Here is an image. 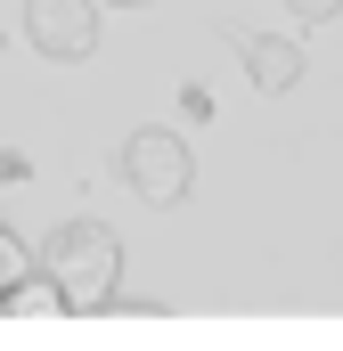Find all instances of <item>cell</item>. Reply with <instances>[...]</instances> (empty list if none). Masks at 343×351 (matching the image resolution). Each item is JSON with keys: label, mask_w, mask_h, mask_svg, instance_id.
Wrapping results in <instances>:
<instances>
[{"label": "cell", "mask_w": 343, "mask_h": 351, "mask_svg": "<svg viewBox=\"0 0 343 351\" xmlns=\"http://www.w3.org/2000/svg\"><path fill=\"white\" fill-rule=\"evenodd\" d=\"M41 269L58 278L66 311H106L115 302V278H123V237L106 221H66V229H49Z\"/></svg>", "instance_id": "1"}, {"label": "cell", "mask_w": 343, "mask_h": 351, "mask_svg": "<svg viewBox=\"0 0 343 351\" xmlns=\"http://www.w3.org/2000/svg\"><path fill=\"white\" fill-rule=\"evenodd\" d=\"M123 180H131V196H139V204H180V196L196 188L188 139H180L172 123H139V131L123 139Z\"/></svg>", "instance_id": "2"}, {"label": "cell", "mask_w": 343, "mask_h": 351, "mask_svg": "<svg viewBox=\"0 0 343 351\" xmlns=\"http://www.w3.org/2000/svg\"><path fill=\"white\" fill-rule=\"evenodd\" d=\"M25 41L58 66H82L98 49V0H25Z\"/></svg>", "instance_id": "3"}, {"label": "cell", "mask_w": 343, "mask_h": 351, "mask_svg": "<svg viewBox=\"0 0 343 351\" xmlns=\"http://www.w3.org/2000/svg\"><path fill=\"white\" fill-rule=\"evenodd\" d=\"M237 49H246V74H254V90H270V98H286V90L303 82V49H294L286 33H246Z\"/></svg>", "instance_id": "4"}, {"label": "cell", "mask_w": 343, "mask_h": 351, "mask_svg": "<svg viewBox=\"0 0 343 351\" xmlns=\"http://www.w3.org/2000/svg\"><path fill=\"white\" fill-rule=\"evenodd\" d=\"M0 311H25V319L41 311V319H49V311H66V294H58V278L41 269V278H8V286H0Z\"/></svg>", "instance_id": "5"}, {"label": "cell", "mask_w": 343, "mask_h": 351, "mask_svg": "<svg viewBox=\"0 0 343 351\" xmlns=\"http://www.w3.org/2000/svg\"><path fill=\"white\" fill-rule=\"evenodd\" d=\"M25 269H33V262H25V245L0 229V286H8V278H25Z\"/></svg>", "instance_id": "6"}, {"label": "cell", "mask_w": 343, "mask_h": 351, "mask_svg": "<svg viewBox=\"0 0 343 351\" xmlns=\"http://www.w3.org/2000/svg\"><path fill=\"white\" fill-rule=\"evenodd\" d=\"M286 8H294V16H303V25H327V16H335L343 0H286Z\"/></svg>", "instance_id": "7"}, {"label": "cell", "mask_w": 343, "mask_h": 351, "mask_svg": "<svg viewBox=\"0 0 343 351\" xmlns=\"http://www.w3.org/2000/svg\"><path fill=\"white\" fill-rule=\"evenodd\" d=\"M106 8H147V0H106Z\"/></svg>", "instance_id": "8"}]
</instances>
